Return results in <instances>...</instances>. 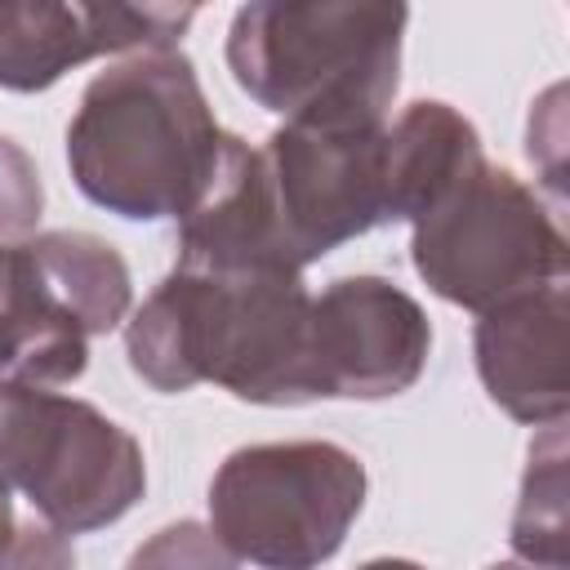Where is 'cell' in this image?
I'll return each mask as SVG.
<instances>
[{
  "label": "cell",
  "instance_id": "cell-19",
  "mask_svg": "<svg viewBox=\"0 0 570 570\" xmlns=\"http://www.w3.org/2000/svg\"><path fill=\"white\" fill-rule=\"evenodd\" d=\"M361 570H423L419 561H405V557H379V561H365Z\"/></svg>",
  "mask_w": 570,
  "mask_h": 570
},
{
  "label": "cell",
  "instance_id": "cell-16",
  "mask_svg": "<svg viewBox=\"0 0 570 570\" xmlns=\"http://www.w3.org/2000/svg\"><path fill=\"white\" fill-rule=\"evenodd\" d=\"M45 209V187L36 160L0 134V249H18L22 240L36 236Z\"/></svg>",
  "mask_w": 570,
  "mask_h": 570
},
{
  "label": "cell",
  "instance_id": "cell-7",
  "mask_svg": "<svg viewBox=\"0 0 570 570\" xmlns=\"http://www.w3.org/2000/svg\"><path fill=\"white\" fill-rule=\"evenodd\" d=\"M383 125L285 120L258 147L263 196L285 258L303 272L383 223Z\"/></svg>",
  "mask_w": 570,
  "mask_h": 570
},
{
  "label": "cell",
  "instance_id": "cell-15",
  "mask_svg": "<svg viewBox=\"0 0 570 570\" xmlns=\"http://www.w3.org/2000/svg\"><path fill=\"white\" fill-rule=\"evenodd\" d=\"M125 570H240V561L209 525L174 521L142 539Z\"/></svg>",
  "mask_w": 570,
  "mask_h": 570
},
{
  "label": "cell",
  "instance_id": "cell-8",
  "mask_svg": "<svg viewBox=\"0 0 570 570\" xmlns=\"http://www.w3.org/2000/svg\"><path fill=\"white\" fill-rule=\"evenodd\" d=\"M432 352L428 312L383 276H343L312 294L307 401H383L419 383Z\"/></svg>",
  "mask_w": 570,
  "mask_h": 570
},
{
  "label": "cell",
  "instance_id": "cell-20",
  "mask_svg": "<svg viewBox=\"0 0 570 570\" xmlns=\"http://www.w3.org/2000/svg\"><path fill=\"white\" fill-rule=\"evenodd\" d=\"M9 281H13V249H0V312L9 298Z\"/></svg>",
  "mask_w": 570,
  "mask_h": 570
},
{
  "label": "cell",
  "instance_id": "cell-4",
  "mask_svg": "<svg viewBox=\"0 0 570 570\" xmlns=\"http://www.w3.org/2000/svg\"><path fill=\"white\" fill-rule=\"evenodd\" d=\"M365 508V463L334 441L232 450L209 481V530L258 570L325 566Z\"/></svg>",
  "mask_w": 570,
  "mask_h": 570
},
{
  "label": "cell",
  "instance_id": "cell-6",
  "mask_svg": "<svg viewBox=\"0 0 570 570\" xmlns=\"http://www.w3.org/2000/svg\"><path fill=\"white\" fill-rule=\"evenodd\" d=\"M410 258L432 294L481 316L517 294L566 281L570 245L534 187L481 160L414 223Z\"/></svg>",
  "mask_w": 570,
  "mask_h": 570
},
{
  "label": "cell",
  "instance_id": "cell-13",
  "mask_svg": "<svg viewBox=\"0 0 570 570\" xmlns=\"http://www.w3.org/2000/svg\"><path fill=\"white\" fill-rule=\"evenodd\" d=\"M89 365V334L53 307L13 263L0 312V379L22 387H62Z\"/></svg>",
  "mask_w": 570,
  "mask_h": 570
},
{
  "label": "cell",
  "instance_id": "cell-18",
  "mask_svg": "<svg viewBox=\"0 0 570 570\" xmlns=\"http://www.w3.org/2000/svg\"><path fill=\"white\" fill-rule=\"evenodd\" d=\"M13 539H18V517H13V490L0 481V566H4V557H9V548H13Z\"/></svg>",
  "mask_w": 570,
  "mask_h": 570
},
{
  "label": "cell",
  "instance_id": "cell-12",
  "mask_svg": "<svg viewBox=\"0 0 570 570\" xmlns=\"http://www.w3.org/2000/svg\"><path fill=\"white\" fill-rule=\"evenodd\" d=\"M13 263L85 334H107L129 316V267L120 249L94 232H36L13 249Z\"/></svg>",
  "mask_w": 570,
  "mask_h": 570
},
{
  "label": "cell",
  "instance_id": "cell-1",
  "mask_svg": "<svg viewBox=\"0 0 570 570\" xmlns=\"http://www.w3.org/2000/svg\"><path fill=\"white\" fill-rule=\"evenodd\" d=\"M307 312L303 272L174 267L129 316V370L156 392L218 383L249 405L307 401Z\"/></svg>",
  "mask_w": 570,
  "mask_h": 570
},
{
  "label": "cell",
  "instance_id": "cell-3",
  "mask_svg": "<svg viewBox=\"0 0 570 570\" xmlns=\"http://www.w3.org/2000/svg\"><path fill=\"white\" fill-rule=\"evenodd\" d=\"M405 22L410 9L387 0H258L227 27V67L263 111L285 120L383 125Z\"/></svg>",
  "mask_w": 570,
  "mask_h": 570
},
{
  "label": "cell",
  "instance_id": "cell-14",
  "mask_svg": "<svg viewBox=\"0 0 570 570\" xmlns=\"http://www.w3.org/2000/svg\"><path fill=\"white\" fill-rule=\"evenodd\" d=\"M512 552L517 561L566 570L570 566V508H566V428L548 423L525 459L517 512H512Z\"/></svg>",
  "mask_w": 570,
  "mask_h": 570
},
{
  "label": "cell",
  "instance_id": "cell-9",
  "mask_svg": "<svg viewBox=\"0 0 570 570\" xmlns=\"http://www.w3.org/2000/svg\"><path fill=\"white\" fill-rule=\"evenodd\" d=\"M191 4H0V85L40 94L98 53L174 49Z\"/></svg>",
  "mask_w": 570,
  "mask_h": 570
},
{
  "label": "cell",
  "instance_id": "cell-11",
  "mask_svg": "<svg viewBox=\"0 0 570 570\" xmlns=\"http://www.w3.org/2000/svg\"><path fill=\"white\" fill-rule=\"evenodd\" d=\"M481 138L450 102H410L383 134V223H419L476 165Z\"/></svg>",
  "mask_w": 570,
  "mask_h": 570
},
{
  "label": "cell",
  "instance_id": "cell-10",
  "mask_svg": "<svg viewBox=\"0 0 570 570\" xmlns=\"http://www.w3.org/2000/svg\"><path fill=\"white\" fill-rule=\"evenodd\" d=\"M476 374L517 423H566L570 410V294L566 281L517 294L476 321Z\"/></svg>",
  "mask_w": 570,
  "mask_h": 570
},
{
  "label": "cell",
  "instance_id": "cell-5",
  "mask_svg": "<svg viewBox=\"0 0 570 570\" xmlns=\"http://www.w3.org/2000/svg\"><path fill=\"white\" fill-rule=\"evenodd\" d=\"M0 481L58 534H89L142 499L147 463L134 432L98 405L0 379Z\"/></svg>",
  "mask_w": 570,
  "mask_h": 570
},
{
  "label": "cell",
  "instance_id": "cell-17",
  "mask_svg": "<svg viewBox=\"0 0 570 570\" xmlns=\"http://www.w3.org/2000/svg\"><path fill=\"white\" fill-rule=\"evenodd\" d=\"M0 570H76V552H71L67 534L31 521V525H18V539Z\"/></svg>",
  "mask_w": 570,
  "mask_h": 570
},
{
  "label": "cell",
  "instance_id": "cell-2",
  "mask_svg": "<svg viewBox=\"0 0 570 570\" xmlns=\"http://www.w3.org/2000/svg\"><path fill=\"white\" fill-rule=\"evenodd\" d=\"M218 151L223 129L178 49L134 53L94 76L67 125L76 187L129 223L183 218L205 196Z\"/></svg>",
  "mask_w": 570,
  "mask_h": 570
},
{
  "label": "cell",
  "instance_id": "cell-21",
  "mask_svg": "<svg viewBox=\"0 0 570 570\" xmlns=\"http://www.w3.org/2000/svg\"><path fill=\"white\" fill-rule=\"evenodd\" d=\"M485 570H548V566H530V561H494Z\"/></svg>",
  "mask_w": 570,
  "mask_h": 570
}]
</instances>
